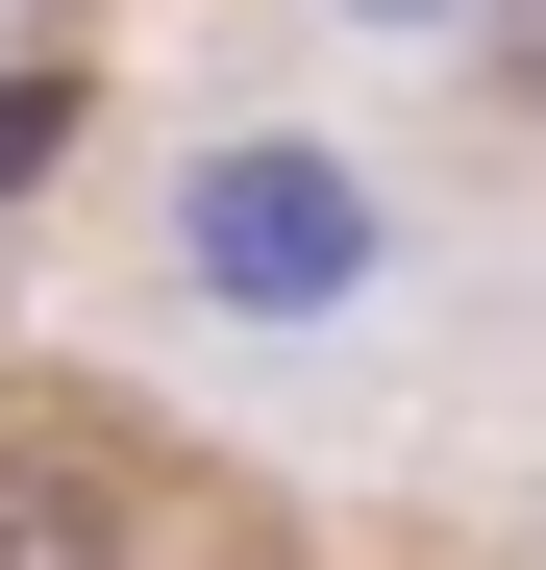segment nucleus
Masks as SVG:
<instances>
[{
    "instance_id": "nucleus-2",
    "label": "nucleus",
    "mask_w": 546,
    "mask_h": 570,
    "mask_svg": "<svg viewBox=\"0 0 546 570\" xmlns=\"http://www.w3.org/2000/svg\"><path fill=\"white\" fill-rule=\"evenodd\" d=\"M0 570H149V497L75 422H0Z\"/></svg>"
},
{
    "instance_id": "nucleus-3",
    "label": "nucleus",
    "mask_w": 546,
    "mask_h": 570,
    "mask_svg": "<svg viewBox=\"0 0 546 570\" xmlns=\"http://www.w3.org/2000/svg\"><path fill=\"white\" fill-rule=\"evenodd\" d=\"M323 26H373V50H447V26H472V0H323Z\"/></svg>"
},
{
    "instance_id": "nucleus-1",
    "label": "nucleus",
    "mask_w": 546,
    "mask_h": 570,
    "mask_svg": "<svg viewBox=\"0 0 546 570\" xmlns=\"http://www.w3.org/2000/svg\"><path fill=\"white\" fill-rule=\"evenodd\" d=\"M149 298L199 323L248 397H348V372L422 323V199H398V149H348V125H199L149 174Z\"/></svg>"
}]
</instances>
